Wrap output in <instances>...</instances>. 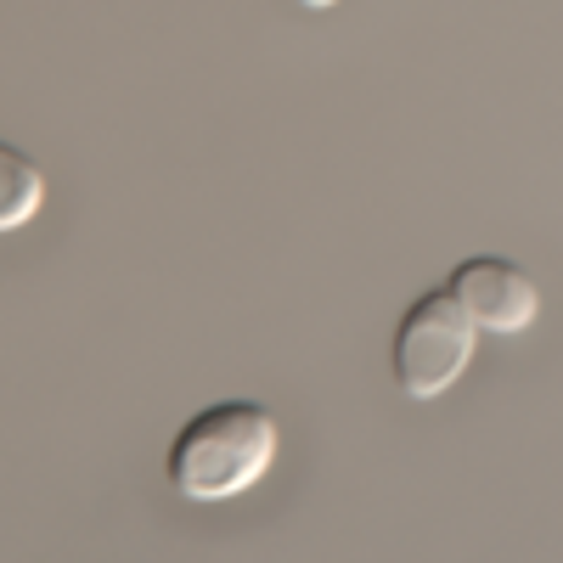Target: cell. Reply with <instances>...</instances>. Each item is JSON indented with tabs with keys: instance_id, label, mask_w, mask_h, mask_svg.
Returning <instances> with one entry per match:
<instances>
[{
	"instance_id": "cell-1",
	"label": "cell",
	"mask_w": 563,
	"mask_h": 563,
	"mask_svg": "<svg viewBox=\"0 0 563 563\" xmlns=\"http://www.w3.org/2000/svg\"><path fill=\"white\" fill-rule=\"evenodd\" d=\"M276 462V417L265 400H214L175 429L164 479L186 501H225L260 485Z\"/></svg>"
},
{
	"instance_id": "cell-2",
	"label": "cell",
	"mask_w": 563,
	"mask_h": 563,
	"mask_svg": "<svg viewBox=\"0 0 563 563\" xmlns=\"http://www.w3.org/2000/svg\"><path fill=\"white\" fill-rule=\"evenodd\" d=\"M474 339H479V327L451 299V288H422L400 310L395 339H389V372H395L400 395L411 400L445 395L467 372V361H474Z\"/></svg>"
},
{
	"instance_id": "cell-3",
	"label": "cell",
	"mask_w": 563,
	"mask_h": 563,
	"mask_svg": "<svg viewBox=\"0 0 563 563\" xmlns=\"http://www.w3.org/2000/svg\"><path fill=\"white\" fill-rule=\"evenodd\" d=\"M445 288L467 310V321L485 327V333H525L541 310L530 271L519 260H501V254H474V260L451 265Z\"/></svg>"
},
{
	"instance_id": "cell-4",
	"label": "cell",
	"mask_w": 563,
	"mask_h": 563,
	"mask_svg": "<svg viewBox=\"0 0 563 563\" xmlns=\"http://www.w3.org/2000/svg\"><path fill=\"white\" fill-rule=\"evenodd\" d=\"M40 209H45V169L23 147L0 141V231L29 225Z\"/></svg>"
},
{
	"instance_id": "cell-5",
	"label": "cell",
	"mask_w": 563,
	"mask_h": 563,
	"mask_svg": "<svg viewBox=\"0 0 563 563\" xmlns=\"http://www.w3.org/2000/svg\"><path fill=\"white\" fill-rule=\"evenodd\" d=\"M294 7H305V12H327V7H339V0H294Z\"/></svg>"
}]
</instances>
